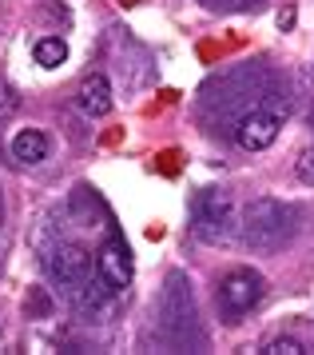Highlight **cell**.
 <instances>
[{"instance_id":"obj_9","label":"cell","mask_w":314,"mask_h":355,"mask_svg":"<svg viewBox=\"0 0 314 355\" xmlns=\"http://www.w3.org/2000/svg\"><path fill=\"white\" fill-rule=\"evenodd\" d=\"M32 56H36L40 68H60L64 60H68V44H64L60 36H40L36 49H32Z\"/></svg>"},{"instance_id":"obj_11","label":"cell","mask_w":314,"mask_h":355,"mask_svg":"<svg viewBox=\"0 0 314 355\" xmlns=\"http://www.w3.org/2000/svg\"><path fill=\"white\" fill-rule=\"evenodd\" d=\"M306 347H302L299 339H290V336H279V339H270L267 347H263V355H302Z\"/></svg>"},{"instance_id":"obj_7","label":"cell","mask_w":314,"mask_h":355,"mask_svg":"<svg viewBox=\"0 0 314 355\" xmlns=\"http://www.w3.org/2000/svg\"><path fill=\"white\" fill-rule=\"evenodd\" d=\"M76 108L88 120H100V116H108L116 108V96H111V84L104 72H88L76 88Z\"/></svg>"},{"instance_id":"obj_4","label":"cell","mask_w":314,"mask_h":355,"mask_svg":"<svg viewBox=\"0 0 314 355\" xmlns=\"http://www.w3.org/2000/svg\"><path fill=\"white\" fill-rule=\"evenodd\" d=\"M95 272L104 275V284H108L116 295L131 288V279H136V259H131V248H127L124 236H111V240L95 252Z\"/></svg>"},{"instance_id":"obj_10","label":"cell","mask_w":314,"mask_h":355,"mask_svg":"<svg viewBox=\"0 0 314 355\" xmlns=\"http://www.w3.org/2000/svg\"><path fill=\"white\" fill-rule=\"evenodd\" d=\"M16 108H20V96H16V88L8 80H0V124L4 120H12Z\"/></svg>"},{"instance_id":"obj_5","label":"cell","mask_w":314,"mask_h":355,"mask_svg":"<svg viewBox=\"0 0 314 355\" xmlns=\"http://www.w3.org/2000/svg\"><path fill=\"white\" fill-rule=\"evenodd\" d=\"M88 272H92V256L84 252V248H76V243H56L52 248V256H48V275L60 284V288H80L84 279H88Z\"/></svg>"},{"instance_id":"obj_8","label":"cell","mask_w":314,"mask_h":355,"mask_svg":"<svg viewBox=\"0 0 314 355\" xmlns=\"http://www.w3.org/2000/svg\"><path fill=\"white\" fill-rule=\"evenodd\" d=\"M48 136L40 128H24L12 136V144H8V152H12L16 164H24V168H32V164H44L48 160Z\"/></svg>"},{"instance_id":"obj_12","label":"cell","mask_w":314,"mask_h":355,"mask_svg":"<svg viewBox=\"0 0 314 355\" xmlns=\"http://www.w3.org/2000/svg\"><path fill=\"white\" fill-rule=\"evenodd\" d=\"M295 172H299L302 184H314V144L299 152V164H295Z\"/></svg>"},{"instance_id":"obj_1","label":"cell","mask_w":314,"mask_h":355,"mask_svg":"<svg viewBox=\"0 0 314 355\" xmlns=\"http://www.w3.org/2000/svg\"><path fill=\"white\" fill-rule=\"evenodd\" d=\"M290 220H295V211L279 200H270V196L251 200L239 216V240L255 252H275L290 236Z\"/></svg>"},{"instance_id":"obj_6","label":"cell","mask_w":314,"mask_h":355,"mask_svg":"<svg viewBox=\"0 0 314 355\" xmlns=\"http://www.w3.org/2000/svg\"><path fill=\"white\" fill-rule=\"evenodd\" d=\"M279 128H283V116L279 112L251 108V112L235 124V140H239V148H247V152H263V148H270L279 140Z\"/></svg>"},{"instance_id":"obj_3","label":"cell","mask_w":314,"mask_h":355,"mask_svg":"<svg viewBox=\"0 0 314 355\" xmlns=\"http://www.w3.org/2000/svg\"><path fill=\"white\" fill-rule=\"evenodd\" d=\"M263 295H267V279L255 272V268L227 272L219 284V307H223V315H227V323H235L239 315H247L251 307H259Z\"/></svg>"},{"instance_id":"obj_2","label":"cell","mask_w":314,"mask_h":355,"mask_svg":"<svg viewBox=\"0 0 314 355\" xmlns=\"http://www.w3.org/2000/svg\"><path fill=\"white\" fill-rule=\"evenodd\" d=\"M195 224L191 232L199 236L203 243H231L239 236V216H235V204L231 196L219 192V188H203L195 196Z\"/></svg>"}]
</instances>
